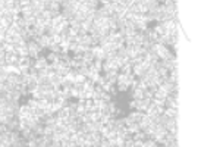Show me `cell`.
Instances as JSON below:
<instances>
[{
    "label": "cell",
    "mask_w": 220,
    "mask_h": 147,
    "mask_svg": "<svg viewBox=\"0 0 220 147\" xmlns=\"http://www.w3.org/2000/svg\"><path fill=\"white\" fill-rule=\"evenodd\" d=\"M164 115L169 116L170 119L178 118V109H164Z\"/></svg>",
    "instance_id": "1"
},
{
    "label": "cell",
    "mask_w": 220,
    "mask_h": 147,
    "mask_svg": "<svg viewBox=\"0 0 220 147\" xmlns=\"http://www.w3.org/2000/svg\"><path fill=\"white\" fill-rule=\"evenodd\" d=\"M166 147H178V138H173V140L166 141Z\"/></svg>",
    "instance_id": "2"
}]
</instances>
